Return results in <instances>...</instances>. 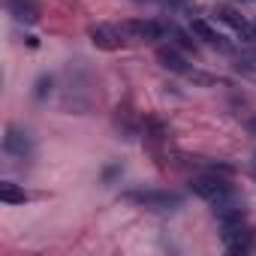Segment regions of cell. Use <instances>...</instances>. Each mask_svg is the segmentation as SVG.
Masks as SVG:
<instances>
[{
    "mask_svg": "<svg viewBox=\"0 0 256 256\" xmlns=\"http://www.w3.org/2000/svg\"><path fill=\"white\" fill-rule=\"evenodd\" d=\"M118 28H120L126 42H157L166 34V28L160 22H154V18H126Z\"/></svg>",
    "mask_w": 256,
    "mask_h": 256,
    "instance_id": "cell-1",
    "label": "cell"
},
{
    "mask_svg": "<svg viewBox=\"0 0 256 256\" xmlns=\"http://www.w3.org/2000/svg\"><path fill=\"white\" fill-rule=\"evenodd\" d=\"M190 190H193L199 199L211 202V205L235 193V190H232V184H229L226 178H220V175H199V178H193V181H190Z\"/></svg>",
    "mask_w": 256,
    "mask_h": 256,
    "instance_id": "cell-2",
    "label": "cell"
},
{
    "mask_svg": "<svg viewBox=\"0 0 256 256\" xmlns=\"http://www.w3.org/2000/svg\"><path fill=\"white\" fill-rule=\"evenodd\" d=\"M124 199H130L136 205H145V208H157V211H166V208H178L181 205V196L172 193V190H145V193H124Z\"/></svg>",
    "mask_w": 256,
    "mask_h": 256,
    "instance_id": "cell-3",
    "label": "cell"
},
{
    "mask_svg": "<svg viewBox=\"0 0 256 256\" xmlns=\"http://www.w3.org/2000/svg\"><path fill=\"white\" fill-rule=\"evenodd\" d=\"M220 238H223V244H226V250L229 253H247L250 247H253V229L241 220V223H229V226H223V232H220Z\"/></svg>",
    "mask_w": 256,
    "mask_h": 256,
    "instance_id": "cell-4",
    "label": "cell"
},
{
    "mask_svg": "<svg viewBox=\"0 0 256 256\" xmlns=\"http://www.w3.org/2000/svg\"><path fill=\"white\" fill-rule=\"evenodd\" d=\"M88 36H90V42H94L96 48H102V52H114V48H120V46L126 42L118 24H94V28L88 30Z\"/></svg>",
    "mask_w": 256,
    "mask_h": 256,
    "instance_id": "cell-5",
    "label": "cell"
},
{
    "mask_svg": "<svg viewBox=\"0 0 256 256\" xmlns=\"http://www.w3.org/2000/svg\"><path fill=\"white\" fill-rule=\"evenodd\" d=\"M4 151L10 157H18V160H28L34 154V139L16 126H6V136H4Z\"/></svg>",
    "mask_w": 256,
    "mask_h": 256,
    "instance_id": "cell-6",
    "label": "cell"
},
{
    "mask_svg": "<svg viewBox=\"0 0 256 256\" xmlns=\"http://www.w3.org/2000/svg\"><path fill=\"white\" fill-rule=\"evenodd\" d=\"M6 10L16 22H24V24H36L40 16H42L36 0H6Z\"/></svg>",
    "mask_w": 256,
    "mask_h": 256,
    "instance_id": "cell-7",
    "label": "cell"
},
{
    "mask_svg": "<svg viewBox=\"0 0 256 256\" xmlns=\"http://www.w3.org/2000/svg\"><path fill=\"white\" fill-rule=\"evenodd\" d=\"M157 60H160V66L169 70V72H178V76H190V72H193L190 64H187V58H181L172 46H160V48H157Z\"/></svg>",
    "mask_w": 256,
    "mask_h": 256,
    "instance_id": "cell-8",
    "label": "cell"
},
{
    "mask_svg": "<svg viewBox=\"0 0 256 256\" xmlns=\"http://www.w3.org/2000/svg\"><path fill=\"white\" fill-rule=\"evenodd\" d=\"M214 16H217V22H223V24H229L235 34H241V36H250L253 30H250V24H247V18L238 12V10H232V6H226V4H220L217 10H214Z\"/></svg>",
    "mask_w": 256,
    "mask_h": 256,
    "instance_id": "cell-9",
    "label": "cell"
},
{
    "mask_svg": "<svg viewBox=\"0 0 256 256\" xmlns=\"http://www.w3.org/2000/svg\"><path fill=\"white\" fill-rule=\"evenodd\" d=\"M190 30H193L199 40H205L208 46H217V48H229V46H226V40H223V36H220V34H217V30H214L208 22H205V18H193V22H190Z\"/></svg>",
    "mask_w": 256,
    "mask_h": 256,
    "instance_id": "cell-10",
    "label": "cell"
},
{
    "mask_svg": "<svg viewBox=\"0 0 256 256\" xmlns=\"http://www.w3.org/2000/svg\"><path fill=\"white\" fill-rule=\"evenodd\" d=\"M0 199H4L6 205H24L28 193L18 184H12V181H0Z\"/></svg>",
    "mask_w": 256,
    "mask_h": 256,
    "instance_id": "cell-11",
    "label": "cell"
},
{
    "mask_svg": "<svg viewBox=\"0 0 256 256\" xmlns=\"http://www.w3.org/2000/svg\"><path fill=\"white\" fill-rule=\"evenodd\" d=\"M52 94V76H40L36 78V90H34V96L36 100H46Z\"/></svg>",
    "mask_w": 256,
    "mask_h": 256,
    "instance_id": "cell-12",
    "label": "cell"
},
{
    "mask_svg": "<svg viewBox=\"0 0 256 256\" xmlns=\"http://www.w3.org/2000/svg\"><path fill=\"white\" fill-rule=\"evenodd\" d=\"M238 70H244V72L256 76V54H241V60H238Z\"/></svg>",
    "mask_w": 256,
    "mask_h": 256,
    "instance_id": "cell-13",
    "label": "cell"
},
{
    "mask_svg": "<svg viewBox=\"0 0 256 256\" xmlns=\"http://www.w3.org/2000/svg\"><path fill=\"white\" fill-rule=\"evenodd\" d=\"M148 4H160V6H181L187 0H148Z\"/></svg>",
    "mask_w": 256,
    "mask_h": 256,
    "instance_id": "cell-14",
    "label": "cell"
},
{
    "mask_svg": "<svg viewBox=\"0 0 256 256\" xmlns=\"http://www.w3.org/2000/svg\"><path fill=\"white\" fill-rule=\"evenodd\" d=\"M175 40H178V46H184V48H193V42H190L184 34H175Z\"/></svg>",
    "mask_w": 256,
    "mask_h": 256,
    "instance_id": "cell-15",
    "label": "cell"
}]
</instances>
